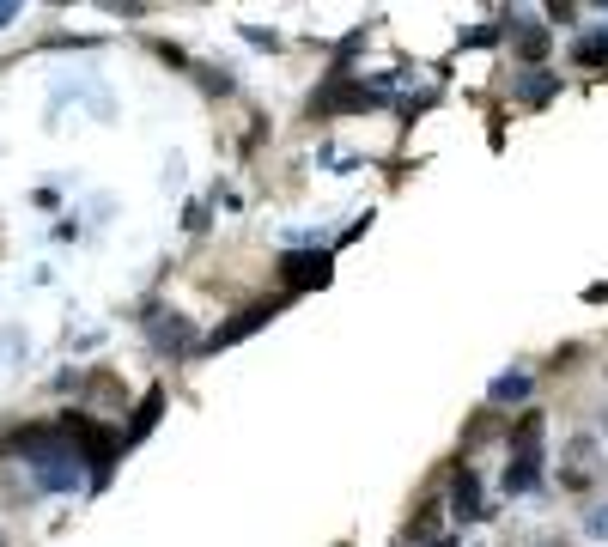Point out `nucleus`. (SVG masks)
Masks as SVG:
<instances>
[{
    "mask_svg": "<svg viewBox=\"0 0 608 547\" xmlns=\"http://www.w3.org/2000/svg\"><path fill=\"white\" fill-rule=\"evenodd\" d=\"M542 438H548V426H542V414L529 408V414H517V426H511V468H505V493H529L542 481Z\"/></svg>",
    "mask_w": 608,
    "mask_h": 547,
    "instance_id": "obj_1",
    "label": "nucleus"
},
{
    "mask_svg": "<svg viewBox=\"0 0 608 547\" xmlns=\"http://www.w3.org/2000/svg\"><path fill=\"white\" fill-rule=\"evenodd\" d=\"M329 274H335V256H329V250H286V256H280V280H286V292L329 286Z\"/></svg>",
    "mask_w": 608,
    "mask_h": 547,
    "instance_id": "obj_2",
    "label": "nucleus"
},
{
    "mask_svg": "<svg viewBox=\"0 0 608 547\" xmlns=\"http://www.w3.org/2000/svg\"><path fill=\"white\" fill-rule=\"evenodd\" d=\"M61 432H67V444H80V450H86V462L98 468V481H104V468H110V456H116V432L92 426L86 414H67V420H61Z\"/></svg>",
    "mask_w": 608,
    "mask_h": 547,
    "instance_id": "obj_3",
    "label": "nucleus"
},
{
    "mask_svg": "<svg viewBox=\"0 0 608 547\" xmlns=\"http://www.w3.org/2000/svg\"><path fill=\"white\" fill-rule=\"evenodd\" d=\"M371 104H377V92H371V86L335 80V86H323V92L311 98V116H341V110H371Z\"/></svg>",
    "mask_w": 608,
    "mask_h": 547,
    "instance_id": "obj_4",
    "label": "nucleus"
},
{
    "mask_svg": "<svg viewBox=\"0 0 608 547\" xmlns=\"http://www.w3.org/2000/svg\"><path fill=\"white\" fill-rule=\"evenodd\" d=\"M274 310H280V298H268V304H250V310H244V317H232V323H225V329H219V335L207 341V347L219 353V347H232V341H244V335H256L262 323H274Z\"/></svg>",
    "mask_w": 608,
    "mask_h": 547,
    "instance_id": "obj_5",
    "label": "nucleus"
},
{
    "mask_svg": "<svg viewBox=\"0 0 608 547\" xmlns=\"http://www.w3.org/2000/svg\"><path fill=\"white\" fill-rule=\"evenodd\" d=\"M450 505H456V517H481V481H475V468H456Z\"/></svg>",
    "mask_w": 608,
    "mask_h": 547,
    "instance_id": "obj_6",
    "label": "nucleus"
},
{
    "mask_svg": "<svg viewBox=\"0 0 608 547\" xmlns=\"http://www.w3.org/2000/svg\"><path fill=\"white\" fill-rule=\"evenodd\" d=\"M159 408H165V389H146V402L134 408V426H128V438H146V432H152V420H159Z\"/></svg>",
    "mask_w": 608,
    "mask_h": 547,
    "instance_id": "obj_7",
    "label": "nucleus"
},
{
    "mask_svg": "<svg viewBox=\"0 0 608 547\" xmlns=\"http://www.w3.org/2000/svg\"><path fill=\"white\" fill-rule=\"evenodd\" d=\"M529 396V377H499L493 383V402H523Z\"/></svg>",
    "mask_w": 608,
    "mask_h": 547,
    "instance_id": "obj_8",
    "label": "nucleus"
},
{
    "mask_svg": "<svg viewBox=\"0 0 608 547\" xmlns=\"http://www.w3.org/2000/svg\"><path fill=\"white\" fill-rule=\"evenodd\" d=\"M438 517H444V505H420V517L408 523V535H414V541H426V535L438 529Z\"/></svg>",
    "mask_w": 608,
    "mask_h": 547,
    "instance_id": "obj_9",
    "label": "nucleus"
},
{
    "mask_svg": "<svg viewBox=\"0 0 608 547\" xmlns=\"http://www.w3.org/2000/svg\"><path fill=\"white\" fill-rule=\"evenodd\" d=\"M517 55H523V61H542V55H548V31H529V37L517 43Z\"/></svg>",
    "mask_w": 608,
    "mask_h": 547,
    "instance_id": "obj_10",
    "label": "nucleus"
},
{
    "mask_svg": "<svg viewBox=\"0 0 608 547\" xmlns=\"http://www.w3.org/2000/svg\"><path fill=\"white\" fill-rule=\"evenodd\" d=\"M548 92H554V80H548V73H529V86H523V98H529V104H542Z\"/></svg>",
    "mask_w": 608,
    "mask_h": 547,
    "instance_id": "obj_11",
    "label": "nucleus"
},
{
    "mask_svg": "<svg viewBox=\"0 0 608 547\" xmlns=\"http://www.w3.org/2000/svg\"><path fill=\"white\" fill-rule=\"evenodd\" d=\"M602 55H608V43H602V37H590V43H578V61H590V67H596Z\"/></svg>",
    "mask_w": 608,
    "mask_h": 547,
    "instance_id": "obj_12",
    "label": "nucleus"
},
{
    "mask_svg": "<svg viewBox=\"0 0 608 547\" xmlns=\"http://www.w3.org/2000/svg\"><path fill=\"white\" fill-rule=\"evenodd\" d=\"M432 547H456V541H432Z\"/></svg>",
    "mask_w": 608,
    "mask_h": 547,
    "instance_id": "obj_13",
    "label": "nucleus"
}]
</instances>
